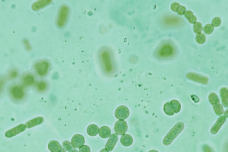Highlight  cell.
Wrapping results in <instances>:
<instances>
[{
	"instance_id": "1",
	"label": "cell",
	"mask_w": 228,
	"mask_h": 152,
	"mask_svg": "<svg viewBox=\"0 0 228 152\" xmlns=\"http://www.w3.org/2000/svg\"><path fill=\"white\" fill-rule=\"evenodd\" d=\"M185 125L182 122H178L171 130L163 140V144L168 146L172 143L178 135L184 130Z\"/></svg>"
},
{
	"instance_id": "2",
	"label": "cell",
	"mask_w": 228,
	"mask_h": 152,
	"mask_svg": "<svg viewBox=\"0 0 228 152\" xmlns=\"http://www.w3.org/2000/svg\"><path fill=\"white\" fill-rule=\"evenodd\" d=\"M209 100L213 107V110L216 115L221 116L224 113L223 105L220 104L219 97L215 93H211L209 95Z\"/></svg>"
},
{
	"instance_id": "3",
	"label": "cell",
	"mask_w": 228,
	"mask_h": 152,
	"mask_svg": "<svg viewBox=\"0 0 228 152\" xmlns=\"http://www.w3.org/2000/svg\"><path fill=\"white\" fill-rule=\"evenodd\" d=\"M100 57L105 71L107 72H111L113 70V66L110 53L107 50H103L100 54Z\"/></svg>"
},
{
	"instance_id": "4",
	"label": "cell",
	"mask_w": 228,
	"mask_h": 152,
	"mask_svg": "<svg viewBox=\"0 0 228 152\" xmlns=\"http://www.w3.org/2000/svg\"><path fill=\"white\" fill-rule=\"evenodd\" d=\"M69 14V9L66 5L61 7L57 19V24L58 26L63 27L67 22Z\"/></svg>"
},
{
	"instance_id": "5",
	"label": "cell",
	"mask_w": 228,
	"mask_h": 152,
	"mask_svg": "<svg viewBox=\"0 0 228 152\" xmlns=\"http://www.w3.org/2000/svg\"><path fill=\"white\" fill-rule=\"evenodd\" d=\"M130 112L126 106L121 105L119 106L115 110V117L119 120H124L128 118L129 116Z\"/></svg>"
},
{
	"instance_id": "6",
	"label": "cell",
	"mask_w": 228,
	"mask_h": 152,
	"mask_svg": "<svg viewBox=\"0 0 228 152\" xmlns=\"http://www.w3.org/2000/svg\"><path fill=\"white\" fill-rule=\"evenodd\" d=\"M128 126L124 120H119L116 121L114 125V130L115 133L119 135H123L127 131Z\"/></svg>"
},
{
	"instance_id": "7",
	"label": "cell",
	"mask_w": 228,
	"mask_h": 152,
	"mask_svg": "<svg viewBox=\"0 0 228 152\" xmlns=\"http://www.w3.org/2000/svg\"><path fill=\"white\" fill-rule=\"evenodd\" d=\"M26 126L24 124H20L7 131L5 133V136L7 138H11L25 131Z\"/></svg>"
},
{
	"instance_id": "8",
	"label": "cell",
	"mask_w": 228,
	"mask_h": 152,
	"mask_svg": "<svg viewBox=\"0 0 228 152\" xmlns=\"http://www.w3.org/2000/svg\"><path fill=\"white\" fill-rule=\"evenodd\" d=\"M35 67L39 75L44 76L47 73L49 64L46 61H43L36 64Z\"/></svg>"
},
{
	"instance_id": "9",
	"label": "cell",
	"mask_w": 228,
	"mask_h": 152,
	"mask_svg": "<svg viewBox=\"0 0 228 152\" xmlns=\"http://www.w3.org/2000/svg\"><path fill=\"white\" fill-rule=\"evenodd\" d=\"M85 140L83 136L80 134H75L71 139V144L74 148H80L84 145Z\"/></svg>"
},
{
	"instance_id": "10",
	"label": "cell",
	"mask_w": 228,
	"mask_h": 152,
	"mask_svg": "<svg viewBox=\"0 0 228 152\" xmlns=\"http://www.w3.org/2000/svg\"><path fill=\"white\" fill-rule=\"evenodd\" d=\"M119 136L116 133H113L110 136L105 145V148L109 151H111L114 149L117 141Z\"/></svg>"
},
{
	"instance_id": "11",
	"label": "cell",
	"mask_w": 228,
	"mask_h": 152,
	"mask_svg": "<svg viewBox=\"0 0 228 152\" xmlns=\"http://www.w3.org/2000/svg\"><path fill=\"white\" fill-rule=\"evenodd\" d=\"M226 118L225 116H221L218 118L214 126L211 128V133L212 134L214 135L217 133L221 129V126L226 122Z\"/></svg>"
},
{
	"instance_id": "12",
	"label": "cell",
	"mask_w": 228,
	"mask_h": 152,
	"mask_svg": "<svg viewBox=\"0 0 228 152\" xmlns=\"http://www.w3.org/2000/svg\"><path fill=\"white\" fill-rule=\"evenodd\" d=\"M187 77L188 79H189L190 80L198 82V83H200L201 84L206 85L208 83V79L207 77L201 76V75L196 74L194 73H188L187 75Z\"/></svg>"
},
{
	"instance_id": "13",
	"label": "cell",
	"mask_w": 228,
	"mask_h": 152,
	"mask_svg": "<svg viewBox=\"0 0 228 152\" xmlns=\"http://www.w3.org/2000/svg\"><path fill=\"white\" fill-rule=\"evenodd\" d=\"M10 92L13 97L16 99H22L24 96L23 90L20 87L16 86L13 87L11 88Z\"/></svg>"
},
{
	"instance_id": "14",
	"label": "cell",
	"mask_w": 228,
	"mask_h": 152,
	"mask_svg": "<svg viewBox=\"0 0 228 152\" xmlns=\"http://www.w3.org/2000/svg\"><path fill=\"white\" fill-rule=\"evenodd\" d=\"M44 121V118L43 117L39 116V117H36L34 119L29 120L26 123L25 125L26 128H28V129H30V128H33L35 126L43 124Z\"/></svg>"
},
{
	"instance_id": "15",
	"label": "cell",
	"mask_w": 228,
	"mask_h": 152,
	"mask_svg": "<svg viewBox=\"0 0 228 152\" xmlns=\"http://www.w3.org/2000/svg\"><path fill=\"white\" fill-rule=\"evenodd\" d=\"M173 53V49L169 45H165L161 48L159 51V54L161 56L167 57L170 56Z\"/></svg>"
},
{
	"instance_id": "16",
	"label": "cell",
	"mask_w": 228,
	"mask_h": 152,
	"mask_svg": "<svg viewBox=\"0 0 228 152\" xmlns=\"http://www.w3.org/2000/svg\"><path fill=\"white\" fill-rule=\"evenodd\" d=\"M51 2L52 1L51 0H41V1L35 2L32 5V9L35 11L39 10L43 8L51 3Z\"/></svg>"
},
{
	"instance_id": "17",
	"label": "cell",
	"mask_w": 228,
	"mask_h": 152,
	"mask_svg": "<svg viewBox=\"0 0 228 152\" xmlns=\"http://www.w3.org/2000/svg\"><path fill=\"white\" fill-rule=\"evenodd\" d=\"M48 147L51 152H60L63 149L60 144L56 140L50 141L48 145Z\"/></svg>"
},
{
	"instance_id": "18",
	"label": "cell",
	"mask_w": 228,
	"mask_h": 152,
	"mask_svg": "<svg viewBox=\"0 0 228 152\" xmlns=\"http://www.w3.org/2000/svg\"><path fill=\"white\" fill-rule=\"evenodd\" d=\"M220 95L222 104L225 108L228 107V92L227 88H222L220 90Z\"/></svg>"
},
{
	"instance_id": "19",
	"label": "cell",
	"mask_w": 228,
	"mask_h": 152,
	"mask_svg": "<svg viewBox=\"0 0 228 152\" xmlns=\"http://www.w3.org/2000/svg\"><path fill=\"white\" fill-rule=\"evenodd\" d=\"M133 138L129 134H124L121 136V144L124 146H131L133 143Z\"/></svg>"
},
{
	"instance_id": "20",
	"label": "cell",
	"mask_w": 228,
	"mask_h": 152,
	"mask_svg": "<svg viewBox=\"0 0 228 152\" xmlns=\"http://www.w3.org/2000/svg\"><path fill=\"white\" fill-rule=\"evenodd\" d=\"M99 134L102 138H107L111 135V130L107 126H103L99 129Z\"/></svg>"
},
{
	"instance_id": "21",
	"label": "cell",
	"mask_w": 228,
	"mask_h": 152,
	"mask_svg": "<svg viewBox=\"0 0 228 152\" xmlns=\"http://www.w3.org/2000/svg\"><path fill=\"white\" fill-rule=\"evenodd\" d=\"M99 131V128L96 125H90L87 128V133L89 135L91 136H96Z\"/></svg>"
},
{
	"instance_id": "22",
	"label": "cell",
	"mask_w": 228,
	"mask_h": 152,
	"mask_svg": "<svg viewBox=\"0 0 228 152\" xmlns=\"http://www.w3.org/2000/svg\"><path fill=\"white\" fill-rule=\"evenodd\" d=\"M170 105L174 113H177L180 112L181 109V105L179 101H177V100L173 99L171 101Z\"/></svg>"
},
{
	"instance_id": "23",
	"label": "cell",
	"mask_w": 228,
	"mask_h": 152,
	"mask_svg": "<svg viewBox=\"0 0 228 152\" xmlns=\"http://www.w3.org/2000/svg\"><path fill=\"white\" fill-rule=\"evenodd\" d=\"M185 16L190 23L195 24L196 22V20H197L196 17L193 15V13L191 11L189 10V11H186L185 13Z\"/></svg>"
},
{
	"instance_id": "24",
	"label": "cell",
	"mask_w": 228,
	"mask_h": 152,
	"mask_svg": "<svg viewBox=\"0 0 228 152\" xmlns=\"http://www.w3.org/2000/svg\"><path fill=\"white\" fill-rule=\"evenodd\" d=\"M164 111L168 115L172 116L174 114V111L169 102H167L165 104L164 107Z\"/></svg>"
},
{
	"instance_id": "25",
	"label": "cell",
	"mask_w": 228,
	"mask_h": 152,
	"mask_svg": "<svg viewBox=\"0 0 228 152\" xmlns=\"http://www.w3.org/2000/svg\"><path fill=\"white\" fill-rule=\"evenodd\" d=\"M196 43L199 44H203L205 43L206 40V35L204 33H198L196 37Z\"/></svg>"
},
{
	"instance_id": "26",
	"label": "cell",
	"mask_w": 228,
	"mask_h": 152,
	"mask_svg": "<svg viewBox=\"0 0 228 152\" xmlns=\"http://www.w3.org/2000/svg\"><path fill=\"white\" fill-rule=\"evenodd\" d=\"M193 29L195 33L197 34L201 33L203 30L202 24L200 22H196L194 24Z\"/></svg>"
},
{
	"instance_id": "27",
	"label": "cell",
	"mask_w": 228,
	"mask_h": 152,
	"mask_svg": "<svg viewBox=\"0 0 228 152\" xmlns=\"http://www.w3.org/2000/svg\"><path fill=\"white\" fill-rule=\"evenodd\" d=\"M204 33L206 34H210L214 31V27L211 24L206 25L203 29Z\"/></svg>"
},
{
	"instance_id": "28",
	"label": "cell",
	"mask_w": 228,
	"mask_h": 152,
	"mask_svg": "<svg viewBox=\"0 0 228 152\" xmlns=\"http://www.w3.org/2000/svg\"><path fill=\"white\" fill-rule=\"evenodd\" d=\"M63 146L65 151L69 152L74 148L69 141L65 140L63 143Z\"/></svg>"
},
{
	"instance_id": "29",
	"label": "cell",
	"mask_w": 228,
	"mask_h": 152,
	"mask_svg": "<svg viewBox=\"0 0 228 152\" xmlns=\"http://www.w3.org/2000/svg\"><path fill=\"white\" fill-rule=\"evenodd\" d=\"M24 82L26 85H30L34 83V77L31 75H26L24 79Z\"/></svg>"
},
{
	"instance_id": "30",
	"label": "cell",
	"mask_w": 228,
	"mask_h": 152,
	"mask_svg": "<svg viewBox=\"0 0 228 152\" xmlns=\"http://www.w3.org/2000/svg\"><path fill=\"white\" fill-rule=\"evenodd\" d=\"M221 19L220 17H215L212 21L211 25L213 27H218L221 25Z\"/></svg>"
},
{
	"instance_id": "31",
	"label": "cell",
	"mask_w": 228,
	"mask_h": 152,
	"mask_svg": "<svg viewBox=\"0 0 228 152\" xmlns=\"http://www.w3.org/2000/svg\"><path fill=\"white\" fill-rule=\"evenodd\" d=\"M186 12V9L185 6L180 5L177 10V13L180 15H183L185 14V12Z\"/></svg>"
},
{
	"instance_id": "32",
	"label": "cell",
	"mask_w": 228,
	"mask_h": 152,
	"mask_svg": "<svg viewBox=\"0 0 228 152\" xmlns=\"http://www.w3.org/2000/svg\"><path fill=\"white\" fill-rule=\"evenodd\" d=\"M79 152H90V148L86 145H83L80 148Z\"/></svg>"
},
{
	"instance_id": "33",
	"label": "cell",
	"mask_w": 228,
	"mask_h": 152,
	"mask_svg": "<svg viewBox=\"0 0 228 152\" xmlns=\"http://www.w3.org/2000/svg\"><path fill=\"white\" fill-rule=\"evenodd\" d=\"M46 88V83L44 82H41L38 85V89L40 91H43L45 90Z\"/></svg>"
},
{
	"instance_id": "34",
	"label": "cell",
	"mask_w": 228,
	"mask_h": 152,
	"mask_svg": "<svg viewBox=\"0 0 228 152\" xmlns=\"http://www.w3.org/2000/svg\"><path fill=\"white\" fill-rule=\"evenodd\" d=\"M180 6V5L178 3L174 2L172 4L171 8L172 11L177 12V10Z\"/></svg>"
},
{
	"instance_id": "35",
	"label": "cell",
	"mask_w": 228,
	"mask_h": 152,
	"mask_svg": "<svg viewBox=\"0 0 228 152\" xmlns=\"http://www.w3.org/2000/svg\"><path fill=\"white\" fill-rule=\"evenodd\" d=\"M25 47L26 49L29 51H30L31 50V47L30 46V44H29V42L28 40H25L23 41Z\"/></svg>"
},
{
	"instance_id": "36",
	"label": "cell",
	"mask_w": 228,
	"mask_h": 152,
	"mask_svg": "<svg viewBox=\"0 0 228 152\" xmlns=\"http://www.w3.org/2000/svg\"><path fill=\"white\" fill-rule=\"evenodd\" d=\"M17 76H18V73L17 71H13L10 74V77L11 78H16Z\"/></svg>"
},
{
	"instance_id": "37",
	"label": "cell",
	"mask_w": 228,
	"mask_h": 152,
	"mask_svg": "<svg viewBox=\"0 0 228 152\" xmlns=\"http://www.w3.org/2000/svg\"><path fill=\"white\" fill-rule=\"evenodd\" d=\"M69 152H79L77 150H76V149H75V148H73V149H72V150H71V151H70Z\"/></svg>"
},
{
	"instance_id": "38",
	"label": "cell",
	"mask_w": 228,
	"mask_h": 152,
	"mask_svg": "<svg viewBox=\"0 0 228 152\" xmlns=\"http://www.w3.org/2000/svg\"><path fill=\"white\" fill-rule=\"evenodd\" d=\"M100 152H109V151H108L106 149H104L103 150H101Z\"/></svg>"
},
{
	"instance_id": "39",
	"label": "cell",
	"mask_w": 228,
	"mask_h": 152,
	"mask_svg": "<svg viewBox=\"0 0 228 152\" xmlns=\"http://www.w3.org/2000/svg\"><path fill=\"white\" fill-rule=\"evenodd\" d=\"M148 152H159L157 151V150H151L149 151H148Z\"/></svg>"
},
{
	"instance_id": "40",
	"label": "cell",
	"mask_w": 228,
	"mask_h": 152,
	"mask_svg": "<svg viewBox=\"0 0 228 152\" xmlns=\"http://www.w3.org/2000/svg\"><path fill=\"white\" fill-rule=\"evenodd\" d=\"M60 152H66V151H65V150L63 148V150H62Z\"/></svg>"
}]
</instances>
